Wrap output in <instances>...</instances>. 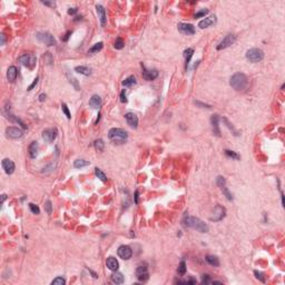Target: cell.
Returning a JSON list of instances; mask_svg holds the SVG:
<instances>
[{
	"mask_svg": "<svg viewBox=\"0 0 285 285\" xmlns=\"http://www.w3.org/2000/svg\"><path fill=\"white\" fill-rule=\"evenodd\" d=\"M206 261H207V263H208L209 265H212V266H215V267L219 266V261H218V258L216 257V256L208 255V256H206Z\"/></svg>",
	"mask_w": 285,
	"mask_h": 285,
	"instance_id": "cell-28",
	"label": "cell"
},
{
	"mask_svg": "<svg viewBox=\"0 0 285 285\" xmlns=\"http://www.w3.org/2000/svg\"><path fill=\"white\" fill-rule=\"evenodd\" d=\"M206 13H208V9H203L198 13H195V18H201V17H204Z\"/></svg>",
	"mask_w": 285,
	"mask_h": 285,
	"instance_id": "cell-43",
	"label": "cell"
},
{
	"mask_svg": "<svg viewBox=\"0 0 285 285\" xmlns=\"http://www.w3.org/2000/svg\"><path fill=\"white\" fill-rule=\"evenodd\" d=\"M6 198H7V195H6V194H2V195H1V203L5 202V201H6Z\"/></svg>",
	"mask_w": 285,
	"mask_h": 285,
	"instance_id": "cell-54",
	"label": "cell"
},
{
	"mask_svg": "<svg viewBox=\"0 0 285 285\" xmlns=\"http://www.w3.org/2000/svg\"><path fill=\"white\" fill-rule=\"evenodd\" d=\"M125 118H126V122H127V124H128L130 127H133V128H137L138 126V117L136 116L134 113H127L125 115Z\"/></svg>",
	"mask_w": 285,
	"mask_h": 285,
	"instance_id": "cell-17",
	"label": "cell"
},
{
	"mask_svg": "<svg viewBox=\"0 0 285 285\" xmlns=\"http://www.w3.org/2000/svg\"><path fill=\"white\" fill-rule=\"evenodd\" d=\"M62 111H64V114L66 115V117H67L68 119H70V118H71V114H70V111H69V109H68L67 105L62 104Z\"/></svg>",
	"mask_w": 285,
	"mask_h": 285,
	"instance_id": "cell-39",
	"label": "cell"
},
{
	"mask_svg": "<svg viewBox=\"0 0 285 285\" xmlns=\"http://www.w3.org/2000/svg\"><path fill=\"white\" fill-rule=\"evenodd\" d=\"M38 149H39V146H38L37 141H32L30 145H29V148H28V152H29V156L31 158H36L38 155Z\"/></svg>",
	"mask_w": 285,
	"mask_h": 285,
	"instance_id": "cell-23",
	"label": "cell"
},
{
	"mask_svg": "<svg viewBox=\"0 0 285 285\" xmlns=\"http://www.w3.org/2000/svg\"><path fill=\"white\" fill-rule=\"evenodd\" d=\"M141 67H143V78L145 80L152 81V80L156 79L158 77V71L156 69H147L144 65H141Z\"/></svg>",
	"mask_w": 285,
	"mask_h": 285,
	"instance_id": "cell-13",
	"label": "cell"
},
{
	"mask_svg": "<svg viewBox=\"0 0 285 285\" xmlns=\"http://www.w3.org/2000/svg\"><path fill=\"white\" fill-rule=\"evenodd\" d=\"M101 49H103V43H95L92 48H89L88 54H95V52L100 51Z\"/></svg>",
	"mask_w": 285,
	"mask_h": 285,
	"instance_id": "cell-31",
	"label": "cell"
},
{
	"mask_svg": "<svg viewBox=\"0 0 285 285\" xmlns=\"http://www.w3.org/2000/svg\"><path fill=\"white\" fill-rule=\"evenodd\" d=\"M18 62H20V65H22V66L32 69V68L36 66L37 59H36V56L32 55V54H25V55H22L19 57Z\"/></svg>",
	"mask_w": 285,
	"mask_h": 285,
	"instance_id": "cell-5",
	"label": "cell"
},
{
	"mask_svg": "<svg viewBox=\"0 0 285 285\" xmlns=\"http://www.w3.org/2000/svg\"><path fill=\"white\" fill-rule=\"evenodd\" d=\"M65 283H66V281H65L64 277H62V276H58V277H56L54 281L51 282L52 285H64Z\"/></svg>",
	"mask_w": 285,
	"mask_h": 285,
	"instance_id": "cell-38",
	"label": "cell"
},
{
	"mask_svg": "<svg viewBox=\"0 0 285 285\" xmlns=\"http://www.w3.org/2000/svg\"><path fill=\"white\" fill-rule=\"evenodd\" d=\"M195 104H196V105H198V106H202L203 108H211V106H209V105L202 104V103H199V101H195Z\"/></svg>",
	"mask_w": 285,
	"mask_h": 285,
	"instance_id": "cell-50",
	"label": "cell"
},
{
	"mask_svg": "<svg viewBox=\"0 0 285 285\" xmlns=\"http://www.w3.org/2000/svg\"><path fill=\"white\" fill-rule=\"evenodd\" d=\"M1 165H2V168L5 169L6 174L11 175L15 172V168H16L15 163L11 159H9V158H5V159L2 160V163H1Z\"/></svg>",
	"mask_w": 285,
	"mask_h": 285,
	"instance_id": "cell-15",
	"label": "cell"
},
{
	"mask_svg": "<svg viewBox=\"0 0 285 285\" xmlns=\"http://www.w3.org/2000/svg\"><path fill=\"white\" fill-rule=\"evenodd\" d=\"M135 202H136V204L138 203V192H136L135 193Z\"/></svg>",
	"mask_w": 285,
	"mask_h": 285,
	"instance_id": "cell-55",
	"label": "cell"
},
{
	"mask_svg": "<svg viewBox=\"0 0 285 285\" xmlns=\"http://www.w3.org/2000/svg\"><path fill=\"white\" fill-rule=\"evenodd\" d=\"M46 99V95L45 94H41V95L39 96V101H43Z\"/></svg>",
	"mask_w": 285,
	"mask_h": 285,
	"instance_id": "cell-53",
	"label": "cell"
},
{
	"mask_svg": "<svg viewBox=\"0 0 285 285\" xmlns=\"http://www.w3.org/2000/svg\"><path fill=\"white\" fill-rule=\"evenodd\" d=\"M0 38H1V45H5V41H6V37H5V35L1 34L0 35Z\"/></svg>",
	"mask_w": 285,
	"mask_h": 285,
	"instance_id": "cell-51",
	"label": "cell"
},
{
	"mask_svg": "<svg viewBox=\"0 0 285 285\" xmlns=\"http://www.w3.org/2000/svg\"><path fill=\"white\" fill-rule=\"evenodd\" d=\"M57 129L55 128H47L43 132V139L47 143H52L57 138Z\"/></svg>",
	"mask_w": 285,
	"mask_h": 285,
	"instance_id": "cell-11",
	"label": "cell"
},
{
	"mask_svg": "<svg viewBox=\"0 0 285 285\" xmlns=\"http://www.w3.org/2000/svg\"><path fill=\"white\" fill-rule=\"evenodd\" d=\"M254 274L256 275V279H258L262 282H265V277H264V274L262 272H258V271H255Z\"/></svg>",
	"mask_w": 285,
	"mask_h": 285,
	"instance_id": "cell-44",
	"label": "cell"
},
{
	"mask_svg": "<svg viewBox=\"0 0 285 285\" xmlns=\"http://www.w3.org/2000/svg\"><path fill=\"white\" fill-rule=\"evenodd\" d=\"M6 135L8 138H11V139H18V138L22 137V130L19 129L18 127H8L6 129Z\"/></svg>",
	"mask_w": 285,
	"mask_h": 285,
	"instance_id": "cell-14",
	"label": "cell"
},
{
	"mask_svg": "<svg viewBox=\"0 0 285 285\" xmlns=\"http://www.w3.org/2000/svg\"><path fill=\"white\" fill-rule=\"evenodd\" d=\"M225 155H226L227 157L232 158V159H239V158H241V156H239L238 154L235 153V152H233V150H230V149L225 150Z\"/></svg>",
	"mask_w": 285,
	"mask_h": 285,
	"instance_id": "cell-33",
	"label": "cell"
},
{
	"mask_svg": "<svg viewBox=\"0 0 285 285\" xmlns=\"http://www.w3.org/2000/svg\"><path fill=\"white\" fill-rule=\"evenodd\" d=\"M106 265H107V267L109 268V270L114 271V272L118 270V267H119V263H118V261H117L115 257H111V256L106 260Z\"/></svg>",
	"mask_w": 285,
	"mask_h": 285,
	"instance_id": "cell-21",
	"label": "cell"
},
{
	"mask_svg": "<svg viewBox=\"0 0 285 285\" xmlns=\"http://www.w3.org/2000/svg\"><path fill=\"white\" fill-rule=\"evenodd\" d=\"M218 115H213L211 118V123H212V128H213V133L214 135H216L217 137L221 136V130H219V127H218Z\"/></svg>",
	"mask_w": 285,
	"mask_h": 285,
	"instance_id": "cell-20",
	"label": "cell"
},
{
	"mask_svg": "<svg viewBox=\"0 0 285 285\" xmlns=\"http://www.w3.org/2000/svg\"><path fill=\"white\" fill-rule=\"evenodd\" d=\"M75 71H77V73H79L81 75H85V76H89V75L92 74V69L86 67V66H78V67L75 68Z\"/></svg>",
	"mask_w": 285,
	"mask_h": 285,
	"instance_id": "cell-27",
	"label": "cell"
},
{
	"mask_svg": "<svg viewBox=\"0 0 285 285\" xmlns=\"http://www.w3.org/2000/svg\"><path fill=\"white\" fill-rule=\"evenodd\" d=\"M222 120H223L224 123L226 124V127H228V129H230V130H232V132L234 133V135H236V136L238 135V133H237V130H236V129L234 128V126L232 125V124H231L230 122H228V119H227V118L223 117V118H222Z\"/></svg>",
	"mask_w": 285,
	"mask_h": 285,
	"instance_id": "cell-36",
	"label": "cell"
},
{
	"mask_svg": "<svg viewBox=\"0 0 285 285\" xmlns=\"http://www.w3.org/2000/svg\"><path fill=\"white\" fill-rule=\"evenodd\" d=\"M38 80H39V78H38V77H37V78H36V79L34 80V83H32V84H31V85H30V86L28 87V90H31V89L34 88V87L36 86V85H37V84H38Z\"/></svg>",
	"mask_w": 285,
	"mask_h": 285,
	"instance_id": "cell-47",
	"label": "cell"
},
{
	"mask_svg": "<svg viewBox=\"0 0 285 285\" xmlns=\"http://www.w3.org/2000/svg\"><path fill=\"white\" fill-rule=\"evenodd\" d=\"M120 101H122V103H127V98H126L125 89H123V90H122V92H120Z\"/></svg>",
	"mask_w": 285,
	"mask_h": 285,
	"instance_id": "cell-45",
	"label": "cell"
},
{
	"mask_svg": "<svg viewBox=\"0 0 285 285\" xmlns=\"http://www.w3.org/2000/svg\"><path fill=\"white\" fill-rule=\"evenodd\" d=\"M29 208H30V211L32 212L34 214H39V213H40L39 207H38L37 205H35V204H32V203H30V204H29Z\"/></svg>",
	"mask_w": 285,
	"mask_h": 285,
	"instance_id": "cell-41",
	"label": "cell"
},
{
	"mask_svg": "<svg viewBox=\"0 0 285 285\" xmlns=\"http://www.w3.org/2000/svg\"><path fill=\"white\" fill-rule=\"evenodd\" d=\"M89 105H90V107L94 108V109H98L101 106V98L98 95H94L92 98L89 99Z\"/></svg>",
	"mask_w": 285,
	"mask_h": 285,
	"instance_id": "cell-24",
	"label": "cell"
},
{
	"mask_svg": "<svg viewBox=\"0 0 285 285\" xmlns=\"http://www.w3.org/2000/svg\"><path fill=\"white\" fill-rule=\"evenodd\" d=\"M193 54H194V50L192 49V48H187V49L184 51V57H185V68H186V70H187V67H188V65H189L190 58H192V56H193Z\"/></svg>",
	"mask_w": 285,
	"mask_h": 285,
	"instance_id": "cell-25",
	"label": "cell"
},
{
	"mask_svg": "<svg viewBox=\"0 0 285 285\" xmlns=\"http://www.w3.org/2000/svg\"><path fill=\"white\" fill-rule=\"evenodd\" d=\"M264 52L258 48H251L246 51V59L251 62H258L263 60Z\"/></svg>",
	"mask_w": 285,
	"mask_h": 285,
	"instance_id": "cell-4",
	"label": "cell"
},
{
	"mask_svg": "<svg viewBox=\"0 0 285 285\" xmlns=\"http://www.w3.org/2000/svg\"><path fill=\"white\" fill-rule=\"evenodd\" d=\"M209 282V276L206 274V275H203L202 277V283H208Z\"/></svg>",
	"mask_w": 285,
	"mask_h": 285,
	"instance_id": "cell-48",
	"label": "cell"
},
{
	"mask_svg": "<svg viewBox=\"0 0 285 285\" xmlns=\"http://www.w3.org/2000/svg\"><path fill=\"white\" fill-rule=\"evenodd\" d=\"M225 215H226V209H225V207H223V206H221V205H216L214 208V212H213V214L209 216V219H211L212 222H219L225 217Z\"/></svg>",
	"mask_w": 285,
	"mask_h": 285,
	"instance_id": "cell-7",
	"label": "cell"
},
{
	"mask_svg": "<svg viewBox=\"0 0 285 285\" xmlns=\"http://www.w3.org/2000/svg\"><path fill=\"white\" fill-rule=\"evenodd\" d=\"M230 85L237 92H243L248 87V78L243 73H236L231 77Z\"/></svg>",
	"mask_w": 285,
	"mask_h": 285,
	"instance_id": "cell-1",
	"label": "cell"
},
{
	"mask_svg": "<svg viewBox=\"0 0 285 285\" xmlns=\"http://www.w3.org/2000/svg\"><path fill=\"white\" fill-rule=\"evenodd\" d=\"M43 60H45V62H46L48 65H51L52 64L51 54H50V52H46V54H45V56H43Z\"/></svg>",
	"mask_w": 285,
	"mask_h": 285,
	"instance_id": "cell-40",
	"label": "cell"
},
{
	"mask_svg": "<svg viewBox=\"0 0 285 285\" xmlns=\"http://www.w3.org/2000/svg\"><path fill=\"white\" fill-rule=\"evenodd\" d=\"M88 165H89V162H87V160H85V159H77V160H75V163H74V166L76 168H83V167L88 166Z\"/></svg>",
	"mask_w": 285,
	"mask_h": 285,
	"instance_id": "cell-32",
	"label": "cell"
},
{
	"mask_svg": "<svg viewBox=\"0 0 285 285\" xmlns=\"http://www.w3.org/2000/svg\"><path fill=\"white\" fill-rule=\"evenodd\" d=\"M136 277H137L138 281H141V282L147 281L148 277H149V273H148L147 266H145V265L138 266L137 270H136Z\"/></svg>",
	"mask_w": 285,
	"mask_h": 285,
	"instance_id": "cell-12",
	"label": "cell"
},
{
	"mask_svg": "<svg viewBox=\"0 0 285 285\" xmlns=\"http://www.w3.org/2000/svg\"><path fill=\"white\" fill-rule=\"evenodd\" d=\"M178 30L184 35H194L195 34V27L190 24H178Z\"/></svg>",
	"mask_w": 285,
	"mask_h": 285,
	"instance_id": "cell-16",
	"label": "cell"
},
{
	"mask_svg": "<svg viewBox=\"0 0 285 285\" xmlns=\"http://www.w3.org/2000/svg\"><path fill=\"white\" fill-rule=\"evenodd\" d=\"M177 273L179 275H184L185 273H186V263H185L184 261H182L181 263H179V265H178Z\"/></svg>",
	"mask_w": 285,
	"mask_h": 285,
	"instance_id": "cell-35",
	"label": "cell"
},
{
	"mask_svg": "<svg viewBox=\"0 0 285 285\" xmlns=\"http://www.w3.org/2000/svg\"><path fill=\"white\" fill-rule=\"evenodd\" d=\"M117 254H118V256H119L120 258H123V260H129V258L133 256V251L128 245H122L118 247Z\"/></svg>",
	"mask_w": 285,
	"mask_h": 285,
	"instance_id": "cell-10",
	"label": "cell"
},
{
	"mask_svg": "<svg viewBox=\"0 0 285 285\" xmlns=\"http://www.w3.org/2000/svg\"><path fill=\"white\" fill-rule=\"evenodd\" d=\"M235 41H236V36H235V35H227L226 37L223 38V40H222L221 43L217 45L216 49H217V50L225 49V48H227V47H230L231 45H233Z\"/></svg>",
	"mask_w": 285,
	"mask_h": 285,
	"instance_id": "cell-9",
	"label": "cell"
},
{
	"mask_svg": "<svg viewBox=\"0 0 285 285\" xmlns=\"http://www.w3.org/2000/svg\"><path fill=\"white\" fill-rule=\"evenodd\" d=\"M36 38L39 40L40 43H45L47 46H55L56 45V39L49 32L46 31H41V32H37L36 34Z\"/></svg>",
	"mask_w": 285,
	"mask_h": 285,
	"instance_id": "cell-6",
	"label": "cell"
},
{
	"mask_svg": "<svg viewBox=\"0 0 285 285\" xmlns=\"http://www.w3.org/2000/svg\"><path fill=\"white\" fill-rule=\"evenodd\" d=\"M183 224L185 226L190 227L193 230H196L197 232H201V233H206L208 232V226L207 224H205L202 219H199L197 217H194V216H187L183 219Z\"/></svg>",
	"mask_w": 285,
	"mask_h": 285,
	"instance_id": "cell-2",
	"label": "cell"
},
{
	"mask_svg": "<svg viewBox=\"0 0 285 285\" xmlns=\"http://www.w3.org/2000/svg\"><path fill=\"white\" fill-rule=\"evenodd\" d=\"M70 35H71V31H67V32L64 35V37L62 38V41H67V40L69 39V37H70Z\"/></svg>",
	"mask_w": 285,
	"mask_h": 285,
	"instance_id": "cell-46",
	"label": "cell"
},
{
	"mask_svg": "<svg viewBox=\"0 0 285 285\" xmlns=\"http://www.w3.org/2000/svg\"><path fill=\"white\" fill-rule=\"evenodd\" d=\"M216 183H217L218 187L221 188V190L223 192L224 196L226 197L228 201H233V194L231 193L230 189L227 188L226 186V181H225V178L223 177V176H218L217 178H216Z\"/></svg>",
	"mask_w": 285,
	"mask_h": 285,
	"instance_id": "cell-8",
	"label": "cell"
},
{
	"mask_svg": "<svg viewBox=\"0 0 285 285\" xmlns=\"http://www.w3.org/2000/svg\"><path fill=\"white\" fill-rule=\"evenodd\" d=\"M43 5H46V6H51V7H55L56 3L55 2H47V1H43Z\"/></svg>",
	"mask_w": 285,
	"mask_h": 285,
	"instance_id": "cell-52",
	"label": "cell"
},
{
	"mask_svg": "<svg viewBox=\"0 0 285 285\" xmlns=\"http://www.w3.org/2000/svg\"><path fill=\"white\" fill-rule=\"evenodd\" d=\"M124 46H125V43H124V40L122 39V38H117V39L115 40L114 47H115L116 49H123Z\"/></svg>",
	"mask_w": 285,
	"mask_h": 285,
	"instance_id": "cell-37",
	"label": "cell"
},
{
	"mask_svg": "<svg viewBox=\"0 0 285 285\" xmlns=\"http://www.w3.org/2000/svg\"><path fill=\"white\" fill-rule=\"evenodd\" d=\"M95 174L101 182H107V176H106V174H105L101 169H99L98 167H96L95 168Z\"/></svg>",
	"mask_w": 285,
	"mask_h": 285,
	"instance_id": "cell-30",
	"label": "cell"
},
{
	"mask_svg": "<svg viewBox=\"0 0 285 285\" xmlns=\"http://www.w3.org/2000/svg\"><path fill=\"white\" fill-rule=\"evenodd\" d=\"M108 138L114 144H124L128 138V134L122 128H111L108 132Z\"/></svg>",
	"mask_w": 285,
	"mask_h": 285,
	"instance_id": "cell-3",
	"label": "cell"
},
{
	"mask_svg": "<svg viewBox=\"0 0 285 285\" xmlns=\"http://www.w3.org/2000/svg\"><path fill=\"white\" fill-rule=\"evenodd\" d=\"M111 281H113L114 283H116V284H122V283H124L123 274L119 273V272H117V271H115V273L111 275Z\"/></svg>",
	"mask_w": 285,
	"mask_h": 285,
	"instance_id": "cell-26",
	"label": "cell"
},
{
	"mask_svg": "<svg viewBox=\"0 0 285 285\" xmlns=\"http://www.w3.org/2000/svg\"><path fill=\"white\" fill-rule=\"evenodd\" d=\"M215 21H216V17L215 16H211V17H207V18H204L203 20H201L198 24V27L204 29V28H208L212 25H214Z\"/></svg>",
	"mask_w": 285,
	"mask_h": 285,
	"instance_id": "cell-19",
	"label": "cell"
},
{
	"mask_svg": "<svg viewBox=\"0 0 285 285\" xmlns=\"http://www.w3.org/2000/svg\"><path fill=\"white\" fill-rule=\"evenodd\" d=\"M17 76H18V70H17V68H16L15 66H10V67L8 68V70H7V78H8V80L13 83V81L16 80Z\"/></svg>",
	"mask_w": 285,
	"mask_h": 285,
	"instance_id": "cell-22",
	"label": "cell"
},
{
	"mask_svg": "<svg viewBox=\"0 0 285 285\" xmlns=\"http://www.w3.org/2000/svg\"><path fill=\"white\" fill-rule=\"evenodd\" d=\"M137 83L136 81V78L134 76H129L128 78H126L125 80L123 81V86L125 87H130V86H134L135 84Z\"/></svg>",
	"mask_w": 285,
	"mask_h": 285,
	"instance_id": "cell-29",
	"label": "cell"
},
{
	"mask_svg": "<svg viewBox=\"0 0 285 285\" xmlns=\"http://www.w3.org/2000/svg\"><path fill=\"white\" fill-rule=\"evenodd\" d=\"M45 209H46V212L48 213V214H51L52 205H51V202H50V201H47L46 202V204H45Z\"/></svg>",
	"mask_w": 285,
	"mask_h": 285,
	"instance_id": "cell-42",
	"label": "cell"
},
{
	"mask_svg": "<svg viewBox=\"0 0 285 285\" xmlns=\"http://www.w3.org/2000/svg\"><path fill=\"white\" fill-rule=\"evenodd\" d=\"M96 11H97V15H98V18L100 20L101 26L104 27L107 22V18H106V11H105V8L100 5H97L96 6Z\"/></svg>",
	"mask_w": 285,
	"mask_h": 285,
	"instance_id": "cell-18",
	"label": "cell"
},
{
	"mask_svg": "<svg viewBox=\"0 0 285 285\" xmlns=\"http://www.w3.org/2000/svg\"><path fill=\"white\" fill-rule=\"evenodd\" d=\"M94 146H95V148L98 150V152H103L105 147V143L101 141V139H97V141H95V143H94Z\"/></svg>",
	"mask_w": 285,
	"mask_h": 285,
	"instance_id": "cell-34",
	"label": "cell"
},
{
	"mask_svg": "<svg viewBox=\"0 0 285 285\" xmlns=\"http://www.w3.org/2000/svg\"><path fill=\"white\" fill-rule=\"evenodd\" d=\"M77 11H78V9H77V8H70V9L68 10V15H75Z\"/></svg>",
	"mask_w": 285,
	"mask_h": 285,
	"instance_id": "cell-49",
	"label": "cell"
}]
</instances>
